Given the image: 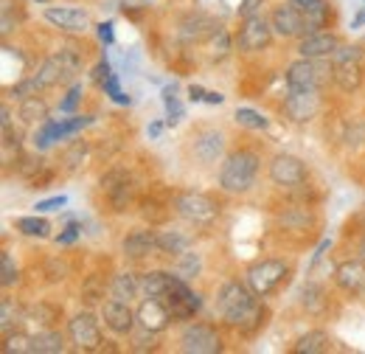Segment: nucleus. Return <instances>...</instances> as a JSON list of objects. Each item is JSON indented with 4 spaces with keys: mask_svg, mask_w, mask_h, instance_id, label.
<instances>
[{
    "mask_svg": "<svg viewBox=\"0 0 365 354\" xmlns=\"http://www.w3.org/2000/svg\"><path fill=\"white\" fill-rule=\"evenodd\" d=\"M259 295L239 284V281H225L222 290H220V298H217V307L222 312V318L228 320L230 326H239V329H256L259 326V318H262V307L256 301Z\"/></svg>",
    "mask_w": 365,
    "mask_h": 354,
    "instance_id": "obj_1",
    "label": "nucleus"
},
{
    "mask_svg": "<svg viewBox=\"0 0 365 354\" xmlns=\"http://www.w3.org/2000/svg\"><path fill=\"white\" fill-rule=\"evenodd\" d=\"M259 166H262V158L253 149H239L225 158V163L220 169V186L230 194H245L256 186Z\"/></svg>",
    "mask_w": 365,
    "mask_h": 354,
    "instance_id": "obj_2",
    "label": "nucleus"
},
{
    "mask_svg": "<svg viewBox=\"0 0 365 354\" xmlns=\"http://www.w3.org/2000/svg\"><path fill=\"white\" fill-rule=\"evenodd\" d=\"M334 74L331 59H307L301 56L287 68V88L289 90H320Z\"/></svg>",
    "mask_w": 365,
    "mask_h": 354,
    "instance_id": "obj_3",
    "label": "nucleus"
},
{
    "mask_svg": "<svg viewBox=\"0 0 365 354\" xmlns=\"http://www.w3.org/2000/svg\"><path fill=\"white\" fill-rule=\"evenodd\" d=\"M331 65H334V85L346 93L360 88L363 82V48L360 45H340L331 56Z\"/></svg>",
    "mask_w": 365,
    "mask_h": 354,
    "instance_id": "obj_4",
    "label": "nucleus"
},
{
    "mask_svg": "<svg viewBox=\"0 0 365 354\" xmlns=\"http://www.w3.org/2000/svg\"><path fill=\"white\" fill-rule=\"evenodd\" d=\"M287 273H289V267L284 265L281 259H262V262L247 267V287L259 298H267L270 293H275L284 284Z\"/></svg>",
    "mask_w": 365,
    "mask_h": 354,
    "instance_id": "obj_5",
    "label": "nucleus"
},
{
    "mask_svg": "<svg viewBox=\"0 0 365 354\" xmlns=\"http://www.w3.org/2000/svg\"><path fill=\"white\" fill-rule=\"evenodd\" d=\"M175 208H178V214H180L185 222H191V225H211V222L217 220V214H220V208H217V203L208 197V194H202V191H180L178 197H175Z\"/></svg>",
    "mask_w": 365,
    "mask_h": 354,
    "instance_id": "obj_6",
    "label": "nucleus"
},
{
    "mask_svg": "<svg viewBox=\"0 0 365 354\" xmlns=\"http://www.w3.org/2000/svg\"><path fill=\"white\" fill-rule=\"evenodd\" d=\"M163 301H166V307H169L175 320H188V318H194L200 312V295L185 284L182 275L169 273V287H166Z\"/></svg>",
    "mask_w": 365,
    "mask_h": 354,
    "instance_id": "obj_7",
    "label": "nucleus"
},
{
    "mask_svg": "<svg viewBox=\"0 0 365 354\" xmlns=\"http://www.w3.org/2000/svg\"><path fill=\"white\" fill-rule=\"evenodd\" d=\"M68 338L79 352H96L101 349V323L93 312H79L68 320Z\"/></svg>",
    "mask_w": 365,
    "mask_h": 354,
    "instance_id": "obj_8",
    "label": "nucleus"
},
{
    "mask_svg": "<svg viewBox=\"0 0 365 354\" xmlns=\"http://www.w3.org/2000/svg\"><path fill=\"white\" fill-rule=\"evenodd\" d=\"M320 113V90H287L284 116L292 124H307Z\"/></svg>",
    "mask_w": 365,
    "mask_h": 354,
    "instance_id": "obj_9",
    "label": "nucleus"
},
{
    "mask_svg": "<svg viewBox=\"0 0 365 354\" xmlns=\"http://www.w3.org/2000/svg\"><path fill=\"white\" fill-rule=\"evenodd\" d=\"M273 34L275 31L270 26V20H264L262 14H250V17H245V23H242V29L236 34V45L242 51H247V54H256V51H264L270 45Z\"/></svg>",
    "mask_w": 365,
    "mask_h": 354,
    "instance_id": "obj_10",
    "label": "nucleus"
},
{
    "mask_svg": "<svg viewBox=\"0 0 365 354\" xmlns=\"http://www.w3.org/2000/svg\"><path fill=\"white\" fill-rule=\"evenodd\" d=\"M180 349L188 354H217L222 349V340L214 326L208 323H188L180 335Z\"/></svg>",
    "mask_w": 365,
    "mask_h": 354,
    "instance_id": "obj_11",
    "label": "nucleus"
},
{
    "mask_svg": "<svg viewBox=\"0 0 365 354\" xmlns=\"http://www.w3.org/2000/svg\"><path fill=\"white\" fill-rule=\"evenodd\" d=\"M270 180L278 188H298L307 183V166L295 155H275L270 163Z\"/></svg>",
    "mask_w": 365,
    "mask_h": 354,
    "instance_id": "obj_12",
    "label": "nucleus"
},
{
    "mask_svg": "<svg viewBox=\"0 0 365 354\" xmlns=\"http://www.w3.org/2000/svg\"><path fill=\"white\" fill-rule=\"evenodd\" d=\"M191 155L202 166L220 163L222 155H225V135L220 133V130H202V133H197L194 141H191Z\"/></svg>",
    "mask_w": 365,
    "mask_h": 354,
    "instance_id": "obj_13",
    "label": "nucleus"
},
{
    "mask_svg": "<svg viewBox=\"0 0 365 354\" xmlns=\"http://www.w3.org/2000/svg\"><path fill=\"white\" fill-rule=\"evenodd\" d=\"M270 26H273L275 34L284 37V40L287 37H307V20L289 0L275 6L273 14H270Z\"/></svg>",
    "mask_w": 365,
    "mask_h": 354,
    "instance_id": "obj_14",
    "label": "nucleus"
},
{
    "mask_svg": "<svg viewBox=\"0 0 365 354\" xmlns=\"http://www.w3.org/2000/svg\"><path fill=\"white\" fill-rule=\"evenodd\" d=\"M101 320H104V326H107L113 335H130V332L135 329L138 315L130 310L127 301L110 298V301H101Z\"/></svg>",
    "mask_w": 365,
    "mask_h": 354,
    "instance_id": "obj_15",
    "label": "nucleus"
},
{
    "mask_svg": "<svg viewBox=\"0 0 365 354\" xmlns=\"http://www.w3.org/2000/svg\"><path fill=\"white\" fill-rule=\"evenodd\" d=\"M135 315H138V326H140V329H149V332H158V335L175 320L163 298H149V295H143V301H140V307H138Z\"/></svg>",
    "mask_w": 365,
    "mask_h": 354,
    "instance_id": "obj_16",
    "label": "nucleus"
},
{
    "mask_svg": "<svg viewBox=\"0 0 365 354\" xmlns=\"http://www.w3.org/2000/svg\"><path fill=\"white\" fill-rule=\"evenodd\" d=\"M337 48H340V37L337 34H331V31H315V34L301 37L298 54L307 56V59H331Z\"/></svg>",
    "mask_w": 365,
    "mask_h": 354,
    "instance_id": "obj_17",
    "label": "nucleus"
},
{
    "mask_svg": "<svg viewBox=\"0 0 365 354\" xmlns=\"http://www.w3.org/2000/svg\"><path fill=\"white\" fill-rule=\"evenodd\" d=\"M101 188L110 197V203H113L115 211H124L127 208V203L133 197V180H130V175L124 169H113L110 175L101 177Z\"/></svg>",
    "mask_w": 365,
    "mask_h": 354,
    "instance_id": "obj_18",
    "label": "nucleus"
},
{
    "mask_svg": "<svg viewBox=\"0 0 365 354\" xmlns=\"http://www.w3.org/2000/svg\"><path fill=\"white\" fill-rule=\"evenodd\" d=\"M43 14L51 26H56L62 31H85L91 23L85 9H71V6H48Z\"/></svg>",
    "mask_w": 365,
    "mask_h": 354,
    "instance_id": "obj_19",
    "label": "nucleus"
},
{
    "mask_svg": "<svg viewBox=\"0 0 365 354\" xmlns=\"http://www.w3.org/2000/svg\"><path fill=\"white\" fill-rule=\"evenodd\" d=\"M121 251H124L127 259H135V262L138 259H146V256H152L155 251H160V248H158V233L149 231V228H138V231L124 236Z\"/></svg>",
    "mask_w": 365,
    "mask_h": 354,
    "instance_id": "obj_20",
    "label": "nucleus"
},
{
    "mask_svg": "<svg viewBox=\"0 0 365 354\" xmlns=\"http://www.w3.org/2000/svg\"><path fill=\"white\" fill-rule=\"evenodd\" d=\"M217 29H220V26H217L208 14H202V11H191V14H185L180 20V37L185 43H202V40H208Z\"/></svg>",
    "mask_w": 365,
    "mask_h": 354,
    "instance_id": "obj_21",
    "label": "nucleus"
},
{
    "mask_svg": "<svg viewBox=\"0 0 365 354\" xmlns=\"http://www.w3.org/2000/svg\"><path fill=\"white\" fill-rule=\"evenodd\" d=\"M334 278L337 284L351 293V295H363L365 293V262L357 259V262H343V265L334 270Z\"/></svg>",
    "mask_w": 365,
    "mask_h": 354,
    "instance_id": "obj_22",
    "label": "nucleus"
},
{
    "mask_svg": "<svg viewBox=\"0 0 365 354\" xmlns=\"http://www.w3.org/2000/svg\"><path fill=\"white\" fill-rule=\"evenodd\" d=\"M307 20V34L323 31L326 20H329V3L326 0H289Z\"/></svg>",
    "mask_w": 365,
    "mask_h": 354,
    "instance_id": "obj_23",
    "label": "nucleus"
},
{
    "mask_svg": "<svg viewBox=\"0 0 365 354\" xmlns=\"http://www.w3.org/2000/svg\"><path fill=\"white\" fill-rule=\"evenodd\" d=\"M31 79H34L37 90H46V88L59 85V82H68V79H71V74L65 71V65H62L59 54H53V56H48L46 62L37 68V74H34Z\"/></svg>",
    "mask_w": 365,
    "mask_h": 354,
    "instance_id": "obj_24",
    "label": "nucleus"
},
{
    "mask_svg": "<svg viewBox=\"0 0 365 354\" xmlns=\"http://www.w3.org/2000/svg\"><path fill=\"white\" fill-rule=\"evenodd\" d=\"M138 293H140V278L130 270L118 273L113 278V284H110V298H118V301H127V304L135 298Z\"/></svg>",
    "mask_w": 365,
    "mask_h": 354,
    "instance_id": "obj_25",
    "label": "nucleus"
},
{
    "mask_svg": "<svg viewBox=\"0 0 365 354\" xmlns=\"http://www.w3.org/2000/svg\"><path fill=\"white\" fill-rule=\"evenodd\" d=\"M191 239L182 233V231H160L158 233V248L160 253H169V256H182L188 251Z\"/></svg>",
    "mask_w": 365,
    "mask_h": 354,
    "instance_id": "obj_26",
    "label": "nucleus"
},
{
    "mask_svg": "<svg viewBox=\"0 0 365 354\" xmlns=\"http://www.w3.org/2000/svg\"><path fill=\"white\" fill-rule=\"evenodd\" d=\"M31 343H34V352L37 354L65 352V338H62V332H56V329H43V332H37V335L31 338Z\"/></svg>",
    "mask_w": 365,
    "mask_h": 354,
    "instance_id": "obj_27",
    "label": "nucleus"
},
{
    "mask_svg": "<svg viewBox=\"0 0 365 354\" xmlns=\"http://www.w3.org/2000/svg\"><path fill=\"white\" fill-rule=\"evenodd\" d=\"M20 118L26 124H46L48 121V107L46 101L34 93V96H26L23 104H20Z\"/></svg>",
    "mask_w": 365,
    "mask_h": 354,
    "instance_id": "obj_28",
    "label": "nucleus"
},
{
    "mask_svg": "<svg viewBox=\"0 0 365 354\" xmlns=\"http://www.w3.org/2000/svg\"><path fill=\"white\" fill-rule=\"evenodd\" d=\"M166 287H169V273H163V270H152V273L140 275V293L149 298H163Z\"/></svg>",
    "mask_w": 365,
    "mask_h": 354,
    "instance_id": "obj_29",
    "label": "nucleus"
},
{
    "mask_svg": "<svg viewBox=\"0 0 365 354\" xmlns=\"http://www.w3.org/2000/svg\"><path fill=\"white\" fill-rule=\"evenodd\" d=\"M329 335L326 332H320V329H315V332H307L295 346H292V352L295 354H320V352H329Z\"/></svg>",
    "mask_w": 365,
    "mask_h": 354,
    "instance_id": "obj_30",
    "label": "nucleus"
},
{
    "mask_svg": "<svg viewBox=\"0 0 365 354\" xmlns=\"http://www.w3.org/2000/svg\"><path fill=\"white\" fill-rule=\"evenodd\" d=\"M23 320H29V323H34V326L51 329V326L59 320V310L51 307V304H34V307H29V310L23 312Z\"/></svg>",
    "mask_w": 365,
    "mask_h": 354,
    "instance_id": "obj_31",
    "label": "nucleus"
},
{
    "mask_svg": "<svg viewBox=\"0 0 365 354\" xmlns=\"http://www.w3.org/2000/svg\"><path fill=\"white\" fill-rule=\"evenodd\" d=\"M14 228L20 231V233H26V236H37V239H46L48 233H51V222L46 217H17L14 220Z\"/></svg>",
    "mask_w": 365,
    "mask_h": 354,
    "instance_id": "obj_32",
    "label": "nucleus"
},
{
    "mask_svg": "<svg viewBox=\"0 0 365 354\" xmlns=\"http://www.w3.org/2000/svg\"><path fill=\"white\" fill-rule=\"evenodd\" d=\"M301 304L307 307V312H323L326 310V293H323V287L315 284V281L304 284V290H301Z\"/></svg>",
    "mask_w": 365,
    "mask_h": 354,
    "instance_id": "obj_33",
    "label": "nucleus"
},
{
    "mask_svg": "<svg viewBox=\"0 0 365 354\" xmlns=\"http://www.w3.org/2000/svg\"><path fill=\"white\" fill-rule=\"evenodd\" d=\"M233 118H236V124H242V127H247V130H259V133L270 127L267 116H262V113L253 110V107H239V110L233 113Z\"/></svg>",
    "mask_w": 365,
    "mask_h": 354,
    "instance_id": "obj_34",
    "label": "nucleus"
},
{
    "mask_svg": "<svg viewBox=\"0 0 365 354\" xmlns=\"http://www.w3.org/2000/svg\"><path fill=\"white\" fill-rule=\"evenodd\" d=\"M163 104H166V124H169V127L180 124V118L185 110H182L180 98H178V88H175V85L163 88Z\"/></svg>",
    "mask_w": 365,
    "mask_h": 354,
    "instance_id": "obj_35",
    "label": "nucleus"
},
{
    "mask_svg": "<svg viewBox=\"0 0 365 354\" xmlns=\"http://www.w3.org/2000/svg\"><path fill=\"white\" fill-rule=\"evenodd\" d=\"M230 51V34L220 26L211 37H208V56L211 59H225Z\"/></svg>",
    "mask_w": 365,
    "mask_h": 354,
    "instance_id": "obj_36",
    "label": "nucleus"
},
{
    "mask_svg": "<svg viewBox=\"0 0 365 354\" xmlns=\"http://www.w3.org/2000/svg\"><path fill=\"white\" fill-rule=\"evenodd\" d=\"M3 352L6 354H29L34 352V343H31V338H26V335H20V332H9V335H3Z\"/></svg>",
    "mask_w": 365,
    "mask_h": 354,
    "instance_id": "obj_37",
    "label": "nucleus"
},
{
    "mask_svg": "<svg viewBox=\"0 0 365 354\" xmlns=\"http://www.w3.org/2000/svg\"><path fill=\"white\" fill-rule=\"evenodd\" d=\"M202 270V259H200V253H191V251H185L180 256V262H178V275H182L185 281H191V278H197V273Z\"/></svg>",
    "mask_w": 365,
    "mask_h": 354,
    "instance_id": "obj_38",
    "label": "nucleus"
},
{
    "mask_svg": "<svg viewBox=\"0 0 365 354\" xmlns=\"http://www.w3.org/2000/svg\"><path fill=\"white\" fill-rule=\"evenodd\" d=\"M17 320H23L20 310L14 307V301H11V298H3V301H0V329H3V335H9V332H11V326H14Z\"/></svg>",
    "mask_w": 365,
    "mask_h": 354,
    "instance_id": "obj_39",
    "label": "nucleus"
},
{
    "mask_svg": "<svg viewBox=\"0 0 365 354\" xmlns=\"http://www.w3.org/2000/svg\"><path fill=\"white\" fill-rule=\"evenodd\" d=\"M93 118L91 116H73V118H59L56 124H59V135H62V141L65 138H73L76 133H82L88 124H91Z\"/></svg>",
    "mask_w": 365,
    "mask_h": 354,
    "instance_id": "obj_40",
    "label": "nucleus"
},
{
    "mask_svg": "<svg viewBox=\"0 0 365 354\" xmlns=\"http://www.w3.org/2000/svg\"><path fill=\"white\" fill-rule=\"evenodd\" d=\"M101 88H104V93H107V96H110L115 104H130V101H133V98H130L124 90H121V85H118V76H115V74H110V76L104 79V85H101Z\"/></svg>",
    "mask_w": 365,
    "mask_h": 354,
    "instance_id": "obj_41",
    "label": "nucleus"
},
{
    "mask_svg": "<svg viewBox=\"0 0 365 354\" xmlns=\"http://www.w3.org/2000/svg\"><path fill=\"white\" fill-rule=\"evenodd\" d=\"M0 281H3V287H11L17 281V265H14L11 253H0Z\"/></svg>",
    "mask_w": 365,
    "mask_h": 354,
    "instance_id": "obj_42",
    "label": "nucleus"
},
{
    "mask_svg": "<svg viewBox=\"0 0 365 354\" xmlns=\"http://www.w3.org/2000/svg\"><path fill=\"white\" fill-rule=\"evenodd\" d=\"M346 143L349 146H363L365 143V118H351L349 124V133H346Z\"/></svg>",
    "mask_w": 365,
    "mask_h": 354,
    "instance_id": "obj_43",
    "label": "nucleus"
},
{
    "mask_svg": "<svg viewBox=\"0 0 365 354\" xmlns=\"http://www.w3.org/2000/svg\"><path fill=\"white\" fill-rule=\"evenodd\" d=\"M79 101H82V85H73V88L68 90V96L59 101V113H73Z\"/></svg>",
    "mask_w": 365,
    "mask_h": 354,
    "instance_id": "obj_44",
    "label": "nucleus"
},
{
    "mask_svg": "<svg viewBox=\"0 0 365 354\" xmlns=\"http://www.w3.org/2000/svg\"><path fill=\"white\" fill-rule=\"evenodd\" d=\"M65 206H68V197L59 194V197H48L43 203H37V211H40V214H48V211H59V208H65Z\"/></svg>",
    "mask_w": 365,
    "mask_h": 354,
    "instance_id": "obj_45",
    "label": "nucleus"
},
{
    "mask_svg": "<svg viewBox=\"0 0 365 354\" xmlns=\"http://www.w3.org/2000/svg\"><path fill=\"white\" fill-rule=\"evenodd\" d=\"M79 233H82V225L71 222V225L65 228V233H59V236H56V242H59V245H71V242H76V239H79Z\"/></svg>",
    "mask_w": 365,
    "mask_h": 354,
    "instance_id": "obj_46",
    "label": "nucleus"
},
{
    "mask_svg": "<svg viewBox=\"0 0 365 354\" xmlns=\"http://www.w3.org/2000/svg\"><path fill=\"white\" fill-rule=\"evenodd\" d=\"M110 74H113V71H110V62H107V59H101V62L96 65V71H93V79H96L98 85H104V79H107Z\"/></svg>",
    "mask_w": 365,
    "mask_h": 354,
    "instance_id": "obj_47",
    "label": "nucleus"
},
{
    "mask_svg": "<svg viewBox=\"0 0 365 354\" xmlns=\"http://www.w3.org/2000/svg\"><path fill=\"white\" fill-rule=\"evenodd\" d=\"M96 29H98V40H101L104 45H110L113 40H115V37H113V23H110V20H107V23H98Z\"/></svg>",
    "mask_w": 365,
    "mask_h": 354,
    "instance_id": "obj_48",
    "label": "nucleus"
},
{
    "mask_svg": "<svg viewBox=\"0 0 365 354\" xmlns=\"http://www.w3.org/2000/svg\"><path fill=\"white\" fill-rule=\"evenodd\" d=\"M262 6V0H242V6H239V14L242 17H250V14H256V9Z\"/></svg>",
    "mask_w": 365,
    "mask_h": 354,
    "instance_id": "obj_49",
    "label": "nucleus"
},
{
    "mask_svg": "<svg viewBox=\"0 0 365 354\" xmlns=\"http://www.w3.org/2000/svg\"><path fill=\"white\" fill-rule=\"evenodd\" d=\"M205 93L208 90H202L200 85H188V98L191 101H205Z\"/></svg>",
    "mask_w": 365,
    "mask_h": 354,
    "instance_id": "obj_50",
    "label": "nucleus"
},
{
    "mask_svg": "<svg viewBox=\"0 0 365 354\" xmlns=\"http://www.w3.org/2000/svg\"><path fill=\"white\" fill-rule=\"evenodd\" d=\"M205 101H208V104H222V101H225V96H222V93L208 90V93H205Z\"/></svg>",
    "mask_w": 365,
    "mask_h": 354,
    "instance_id": "obj_51",
    "label": "nucleus"
},
{
    "mask_svg": "<svg viewBox=\"0 0 365 354\" xmlns=\"http://www.w3.org/2000/svg\"><path fill=\"white\" fill-rule=\"evenodd\" d=\"M363 26H365V9L354 17V20H351V29H363Z\"/></svg>",
    "mask_w": 365,
    "mask_h": 354,
    "instance_id": "obj_52",
    "label": "nucleus"
},
{
    "mask_svg": "<svg viewBox=\"0 0 365 354\" xmlns=\"http://www.w3.org/2000/svg\"><path fill=\"white\" fill-rule=\"evenodd\" d=\"M160 130H163L160 124H152V127H149V138H158V135H160Z\"/></svg>",
    "mask_w": 365,
    "mask_h": 354,
    "instance_id": "obj_53",
    "label": "nucleus"
},
{
    "mask_svg": "<svg viewBox=\"0 0 365 354\" xmlns=\"http://www.w3.org/2000/svg\"><path fill=\"white\" fill-rule=\"evenodd\" d=\"M357 256H360V259L365 262V236L360 239V245H357Z\"/></svg>",
    "mask_w": 365,
    "mask_h": 354,
    "instance_id": "obj_54",
    "label": "nucleus"
}]
</instances>
